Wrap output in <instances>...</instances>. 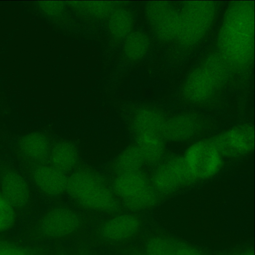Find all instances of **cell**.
<instances>
[{
	"label": "cell",
	"mask_w": 255,
	"mask_h": 255,
	"mask_svg": "<svg viewBox=\"0 0 255 255\" xmlns=\"http://www.w3.org/2000/svg\"><path fill=\"white\" fill-rule=\"evenodd\" d=\"M219 55L229 68H247L254 57V6L249 1H236L228 8L217 39Z\"/></svg>",
	"instance_id": "1"
},
{
	"label": "cell",
	"mask_w": 255,
	"mask_h": 255,
	"mask_svg": "<svg viewBox=\"0 0 255 255\" xmlns=\"http://www.w3.org/2000/svg\"><path fill=\"white\" fill-rule=\"evenodd\" d=\"M66 192L77 204L89 210L112 213L120 208L112 187L92 169L82 168L72 173L68 178Z\"/></svg>",
	"instance_id": "2"
},
{
	"label": "cell",
	"mask_w": 255,
	"mask_h": 255,
	"mask_svg": "<svg viewBox=\"0 0 255 255\" xmlns=\"http://www.w3.org/2000/svg\"><path fill=\"white\" fill-rule=\"evenodd\" d=\"M229 69L219 54L208 56L187 76L182 89L184 98L195 104L208 101L226 83Z\"/></svg>",
	"instance_id": "3"
},
{
	"label": "cell",
	"mask_w": 255,
	"mask_h": 255,
	"mask_svg": "<svg viewBox=\"0 0 255 255\" xmlns=\"http://www.w3.org/2000/svg\"><path fill=\"white\" fill-rule=\"evenodd\" d=\"M112 188L117 197L131 211L149 209L159 200L160 195L141 170L117 175Z\"/></svg>",
	"instance_id": "4"
},
{
	"label": "cell",
	"mask_w": 255,
	"mask_h": 255,
	"mask_svg": "<svg viewBox=\"0 0 255 255\" xmlns=\"http://www.w3.org/2000/svg\"><path fill=\"white\" fill-rule=\"evenodd\" d=\"M216 5L211 1L186 2L180 11V23L176 39L184 47H192L205 36L213 24Z\"/></svg>",
	"instance_id": "5"
},
{
	"label": "cell",
	"mask_w": 255,
	"mask_h": 255,
	"mask_svg": "<svg viewBox=\"0 0 255 255\" xmlns=\"http://www.w3.org/2000/svg\"><path fill=\"white\" fill-rule=\"evenodd\" d=\"M182 157L194 182L214 177L223 165L224 157L212 139L195 141L187 147Z\"/></svg>",
	"instance_id": "6"
},
{
	"label": "cell",
	"mask_w": 255,
	"mask_h": 255,
	"mask_svg": "<svg viewBox=\"0 0 255 255\" xmlns=\"http://www.w3.org/2000/svg\"><path fill=\"white\" fill-rule=\"evenodd\" d=\"M158 164L150 180L160 195L172 194L194 182L182 156H171Z\"/></svg>",
	"instance_id": "7"
},
{
	"label": "cell",
	"mask_w": 255,
	"mask_h": 255,
	"mask_svg": "<svg viewBox=\"0 0 255 255\" xmlns=\"http://www.w3.org/2000/svg\"><path fill=\"white\" fill-rule=\"evenodd\" d=\"M212 140L223 157H242L254 149V128L249 124L236 125L220 132Z\"/></svg>",
	"instance_id": "8"
},
{
	"label": "cell",
	"mask_w": 255,
	"mask_h": 255,
	"mask_svg": "<svg viewBox=\"0 0 255 255\" xmlns=\"http://www.w3.org/2000/svg\"><path fill=\"white\" fill-rule=\"evenodd\" d=\"M149 24L158 39L164 42L176 38L180 23V11L166 1L150 2L146 7Z\"/></svg>",
	"instance_id": "9"
},
{
	"label": "cell",
	"mask_w": 255,
	"mask_h": 255,
	"mask_svg": "<svg viewBox=\"0 0 255 255\" xmlns=\"http://www.w3.org/2000/svg\"><path fill=\"white\" fill-rule=\"evenodd\" d=\"M80 226V219L72 210L62 207L54 208L41 219L39 229L41 234L49 238L67 237L75 232Z\"/></svg>",
	"instance_id": "10"
},
{
	"label": "cell",
	"mask_w": 255,
	"mask_h": 255,
	"mask_svg": "<svg viewBox=\"0 0 255 255\" xmlns=\"http://www.w3.org/2000/svg\"><path fill=\"white\" fill-rule=\"evenodd\" d=\"M205 126L203 119L197 115L189 113L179 114L165 119L162 135L165 140L185 142L198 136Z\"/></svg>",
	"instance_id": "11"
},
{
	"label": "cell",
	"mask_w": 255,
	"mask_h": 255,
	"mask_svg": "<svg viewBox=\"0 0 255 255\" xmlns=\"http://www.w3.org/2000/svg\"><path fill=\"white\" fill-rule=\"evenodd\" d=\"M68 178L66 173L50 164L36 165L31 172V178L36 188L50 197H57L66 192Z\"/></svg>",
	"instance_id": "12"
},
{
	"label": "cell",
	"mask_w": 255,
	"mask_h": 255,
	"mask_svg": "<svg viewBox=\"0 0 255 255\" xmlns=\"http://www.w3.org/2000/svg\"><path fill=\"white\" fill-rule=\"evenodd\" d=\"M0 193L14 207H25L30 199L28 185L23 176L16 171L6 169L0 173Z\"/></svg>",
	"instance_id": "13"
},
{
	"label": "cell",
	"mask_w": 255,
	"mask_h": 255,
	"mask_svg": "<svg viewBox=\"0 0 255 255\" xmlns=\"http://www.w3.org/2000/svg\"><path fill=\"white\" fill-rule=\"evenodd\" d=\"M140 228L139 219L130 214H122L115 216L102 225L100 234L107 241L122 242L135 235Z\"/></svg>",
	"instance_id": "14"
},
{
	"label": "cell",
	"mask_w": 255,
	"mask_h": 255,
	"mask_svg": "<svg viewBox=\"0 0 255 255\" xmlns=\"http://www.w3.org/2000/svg\"><path fill=\"white\" fill-rule=\"evenodd\" d=\"M51 148L48 137L38 131L23 135L17 144V149L20 156L36 165L44 163L48 159Z\"/></svg>",
	"instance_id": "15"
},
{
	"label": "cell",
	"mask_w": 255,
	"mask_h": 255,
	"mask_svg": "<svg viewBox=\"0 0 255 255\" xmlns=\"http://www.w3.org/2000/svg\"><path fill=\"white\" fill-rule=\"evenodd\" d=\"M135 145L140 151L144 163L156 164L163 159L165 140L162 133L146 131L135 134Z\"/></svg>",
	"instance_id": "16"
},
{
	"label": "cell",
	"mask_w": 255,
	"mask_h": 255,
	"mask_svg": "<svg viewBox=\"0 0 255 255\" xmlns=\"http://www.w3.org/2000/svg\"><path fill=\"white\" fill-rule=\"evenodd\" d=\"M48 159L51 165L66 173L77 166L79 153L73 143L62 140L51 147Z\"/></svg>",
	"instance_id": "17"
},
{
	"label": "cell",
	"mask_w": 255,
	"mask_h": 255,
	"mask_svg": "<svg viewBox=\"0 0 255 255\" xmlns=\"http://www.w3.org/2000/svg\"><path fill=\"white\" fill-rule=\"evenodd\" d=\"M165 118L158 110L144 108L138 111L134 115L132 128L134 134L145 131L159 132L162 133Z\"/></svg>",
	"instance_id": "18"
},
{
	"label": "cell",
	"mask_w": 255,
	"mask_h": 255,
	"mask_svg": "<svg viewBox=\"0 0 255 255\" xmlns=\"http://www.w3.org/2000/svg\"><path fill=\"white\" fill-rule=\"evenodd\" d=\"M144 163L137 147L131 145L126 147L114 161L113 168L117 175L140 170Z\"/></svg>",
	"instance_id": "19"
},
{
	"label": "cell",
	"mask_w": 255,
	"mask_h": 255,
	"mask_svg": "<svg viewBox=\"0 0 255 255\" xmlns=\"http://www.w3.org/2000/svg\"><path fill=\"white\" fill-rule=\"evenodd\" d=\"M149 42L144 33L135 31L129 33L124 44L126 56L132 61H137L143 57L148 51Z\"/></svg>",
	"instance_id": "20"
},
{
	"label": "cell",
	"mask_w": 255,
	"mask_h": 255,
	"mask_svg": "<svg viewBox=\"0 0 255 255\" xmlns=\"http://www.w3.org/2000/svg\"><path fill=\"white\" fill-rule=\"evenodd\" d=\"M111 34L117 39L126 37L133 26V19L130 13L124 9H119L112 13L109 19Z\"/></svg>",
	"instance_id": "21"
},
{
	"label": "cell",
	"mask_w": 255,
	"mask_h": 255,
	"mask_svg": "<svg viewBox=\"0 0 255 255\" xmlns=\"http://www.w3.org/2000/svg\"><path fill=\"white\" fill-rule=\"evenodd\" d=\"M175 242L167 237H153L146 244V255H171Z\"/></svg>",
	"instance_id": "22"
},
{
	"label": "cell",
	"mask_w": 255,
	"mask_h": 255,
	"mask_svg": "<svg viewBox=\"0 0 255 255\" xmlns=\"http://www.w3.org/2000/svg\"><path fill=\"white\" fill-rule=\"evenodd\" d=\"M14 207L0 192V233L10 229L15 221Z\"/></svg>",
	"instance_id": "23"
},
{
	"label": "cell",
	"mask_w": 255,
	"mask_h": 255,
	"mask_svg": "<svg viewBox=\"0 0 255 255\" xmlns=\"http://www.w3.org/2000/svg\"><path fill=\"white\" fill-rule=\"evenodd\" d=\"M82 8L93 15L103 17L108 14L112 7V4L105 1H88L82 3Z\"/></svg>",
	"instance_id": "24"
},
{
	"label": "cell",
	"mask_w": 255,
	"mask_h": 255,
	"mask_svg": "<svg viewBox=\"0 0 255 255\" xmlns=\"http://www.w3.org/2000/svg\"><path fill=\"white\" fill-rule=\"evenodd\" d=\"M0 255H31L25 249L18 246L0 241Z\"/></svg>",
	"instance_id": "25"
},
{
	"label": "cell",
	"mask_w": 255,
	"mask_h": 255,
	"mask_svg": "<svg viewBox=\"0 0 255 255\" xmlns=\"http://www.w3.org/2000/svg\"><path fill=\"white\" fill-rule=\"evenodd\" d=\"M171 255H203L197 249L191 246L176 241Z\"/></svg>",
	"instance_id": "26"
},
{
	"label": "cell",
	"mask_w": 255,
	"mask_h": 255,
	"mask_svg": "<svg viewBox=\"0 0 255 255\" xmlns=\"http://www.w3.org/2000/svg\"><path fill=\"white\" fill-rule=\"evenodd\" d=\"M239 255H254L253 252L251 250H246L243 252Z\"/></svg>",
	"instance_id": "27"
},
{
	"label": "cell",
	"mask_w": 255,
	"mask_h": 255,
	"mask_svg": "<svg viewBox=\"0 0 255 255\" xmlns=\"http://www.w3.org/2000/svg\"></svg>",
	"instance_id": "28"
},
{
	"label": "cell",
	"mask_w": 255,
	"mask_h": 255,
	"mask_svg": "<svg viewBox=\"0 0 255 255\" xmlns=\"http://www.w3.org/2000/svg\"></svg>",
	"instance_id": "29"
}]
</instances>
